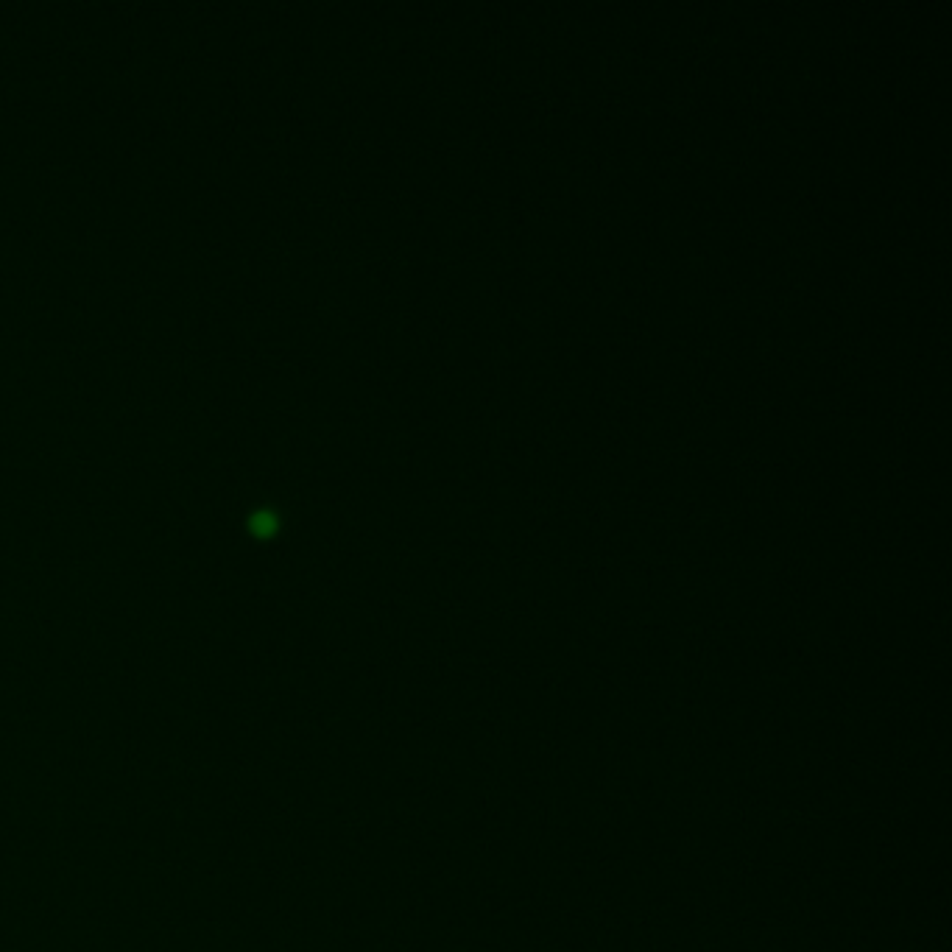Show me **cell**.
I'll return each mask as SVG.
<instances>
[{
  "label": "cell",
  "mask_w": 952,
  "mask_h": 952,
  "mask_svg": "<svg viewBox=\"0 0 952 952\" xmlns=\"http://www.w3.org/2000/svg\"><path fill=\"white\" fill-rule=\"evenodd\" d=\"M274 523H277V517H274V511H257L255 514V520H252V525H255V531H260V534H263V531H271V528H274Z\"/></svg>",
  "instance_id": "obj_1"
}]
</instances>
